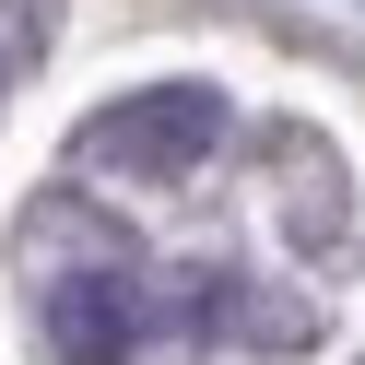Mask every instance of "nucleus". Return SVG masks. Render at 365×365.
Instances as JSON below:
<instances>
[{"label": "nucleus", "instance_id": "nucleus-1", "mask_svg": "<svg viewBox=\"0 0 365 365\" xmlns=\"http://www.w3.org/2000/svg\"><path fill=\"white\" fill-rule=\"evenodd\" d=\"M212 142H224V106L200 95V83H165V95L106 106V118L83 130V165H106V177H189Z\"/></svg>", "mask_w": 365, "mask_h": 365}, {"label": "nucleus", "instance_id": "nucleus-2", "mask_svg": "<svg viewBox=\"0 0 365 365\" xmlns=\"http://www.w3.org/2000/svg\"><path fill=\"white\" fill-rule=\"evenodd\" d=\"M48 330H59V354H71V365H118L130 341L153 330V307H142V283H130V271H83V283H59Z\"/></svg>", "mask_w": 365, "mask_h": 365}]
</instances>
